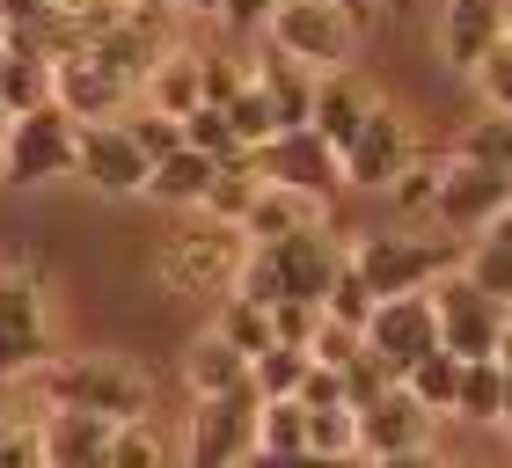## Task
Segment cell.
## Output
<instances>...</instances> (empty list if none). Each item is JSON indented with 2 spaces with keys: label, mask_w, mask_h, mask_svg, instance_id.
Listing matches in <instances>:
<instances>
[{
  "label": "cell",
  "mask_w": 512,
  "mask_h": 468,
  "mask_svg": "<svg viewBox=\"0 0 512 468\" xmlns=\"http://www.w3.org/2000/svg\"><path fill=\"white\" fill-rule=\"evenodd\" d=\"M37 388L52 395V410H96V417H147L161 381L125 351H52L37 366Z\"/></svg>",
  "instance_id": "cell-1"
},
{
  "label": "cell",
  "mask_w": 512,
  "mask_h": 468,
  "mask_svg": "<svg viewBox=\"0 0 512 468\" xmlns=\"http://www.w3.org/2000/svg\"><path fill=\"white\" fill-rule=\"evenodd\" d=\"M249 256V234L235 220H213V213H191L169 242H161V286L169 293H191V300H213L235 286Z\"/></svg>",
  "instance_id": "cell-2"
},
{
  "label": "cell",
  "mask_w": 512,
  "mask_h": 468,
  "mask_svg": "<svg viewBox=\"0 0 512 468\" xmlns=\"http://www.w3.org/2000/svg\"><path fill=\"white\" fill-rule=\"evenodd\" d=\"M74 117H66L52 96L15 110L8 117V139H0V183L15 191H44V183H66L74 176Z\"/></svg>",
  "instance_id": "cell-3"
},
{
  "label": "cell",
  "mask_w": 512,
  "mask_h": 468,
  "mask_svg": "<svg viewBox=\"0 0 512 468\" xmlns=\"http://www.w3.org/2000/svg\"><path fill=\"white\" fill-rule=\"evenodd\" d=\"M52 359V293L30 256H0V373H37Z\"/></svg>",
  "instance_id": "cell-4"
},
{
  "label": "cell",
  "mask_w": 512,
  "mask_h": 468,
  "mask_svg": "<svg viewBox=\"0 0 512 468\" xmlns=\"http://www.w3.org/2000/svg\"><path fill=\"white\" fill-rule=\"evenodd\" d=\"M439 425H447V417H432L403 381H395V388L374 395V403L352 410V454L359 461H425Z\"/></svg>",
  "instance_id": "cell-5"
},
{
  "label": "cell",
  "mask_w": 512,
  "mask_h": 468,
  "mask_svg": "<svg viewBox=\"0 0 512 468\" xmlns=\"http://www.w3.org/2000/svg\"><path fill=\"white\" fill-rule=\"evenodd\" d=\"M264 37H271V52L315 66V74L322 66H352V52H359V22L337 0H278L264 15Z\"/></svg>",
  "instance_id": "cell-6"
},
{
  "label": "cell",
  "mask_w": 512,
  "mask_h": 468,
  "mask_svg": "<svg viewBox=\"0 0 512 468\" xmlns=\"http://www.w3.org/2000/svg\"><path fill=\"white\" fill-rule=\"evenodd\" d=\"M432 315H439V344L454 359H498V330H505V300H491L469 271H439L432 278Z\"/></svg>",
  "instance_id": "cell-7"
},
{
  "label": "cell",
  "mask_w": 512,
  "mask_h": 468,
  "mask_svg": "<svg viewBox=\"0 0 512 468\" xmlns=\"http://www.w3.org/2000/svg\"><path fill=\"white\" fill-rule=\"evenodd\" d=\"M417 154V125L395 103H366V117H359V132L337 147V161H344V191H388L395 183V169Z\"/></svg>",
  "instance_id": "cell-8"
},
{
  "label": "cell",
  "mask_w": 512,
  "mask_h": 468,
  "mask_svg": "<svg viewBox=\"0 0 512 468\" xmlns=\"http://www.w3.org/2000/svg\"><path fill=\"white\" fill-rule=\"evenodd\" d=\"M344 256H352V271L374 286V300L417 293V286H432L439 271H454V242H417V234H359Z\"/></svg>",
  "instance_id": "cell-9"
},
{
  "label": "cell",
  "mask_w": 512,
  "mask_h": 468,
  "mask_svg": "<svg viewBox=\"0 0 512 468\" xmlns=\"http://www.w3.org/2000/svg\"><path fill=\"white\" fill-rule=\"evenodd\" d=\"M256 395L249 381L242 388H220V395H198L191 410V432H183V454H191L198 468H235L256 454Z\"/></svg>",
  "instance_id": "cell-10"
},
{
  "label": "cell",
  "mask_w": 512,
  "mask_h": 468,
  "mask_svg": "<svg viewBox=\"0 0 512 468\" xmlns=\"http://www.w3.org/2000/svg\"><path fill=\"white\" fill-rule=\"evenodd\" d=\"M249 161H256V176H264V183H293V191H308V198H322V205L344 191V161H337V147H330L315 125L271 132L264 147H249Z\"/></svg>",
  "instance_id": "cell-11"
},
{
  "label": "cell",
  "mask_w": 512,
  "mask_h": 468,
  "mask_svg": "<svg viewBox=\"0 0 512 468\" xmlns=\"http://www.w3.org/2000/svg\"><path fill=\"white\" fill-rule=\"evenodd\" d=\"M66 183H88V191H103V198H139L147 154L132 147V132L118 125V117H96V125L74 132V176Z\"/></svg>",
  "instance_id": "cell-12"
},
{
  "label": "cell",
  "mask_w": 512,
  "mask_h": 468,
  "mask_svg": "<svg viewBox=\"0 0 512 468\" xmlns=\"http://www.w3.org/2000/svg\"><path fill=\"white\" fill-rule=\"evenodd\" d=\"M366 351L374 359H388V373L403 381V366L410 359H425V351L439 344V315H432V293L417 286V293H388V300H374V315H366Z\"/></svg>",
  "instance_id": "cell-13"
},
{
  "label": "cell",
  "mask_w": 512,
  "mask_h": 468,
  "mask_svg": "<svg viewBox=\"0 0 512 468\" xmlns=\"http://www.w3.org/2000/svg\"><path fill=\"white\" fill-rule=\"evenodd\" d=\"M505 205H512V176L505 169H491V161H476V154H447L432 220H447V227H491Z\"/></svg>",
  "instance_id": "cell-14"
},
{
  "label": "cell",
  "mask_w": 512,
  "mask_h": 468,
  "mask_svg": "<svg viewBox=\"0 0 512 468\" xmlns=\"http://www.w3.org/2000/svg\"><path fill=\"white\" fill-rule=\"evenodd\" d=\"M256 249H264V264L278 278V300H322L344 264L330 227H300V234H278V242H256Z\"/></svg>",
  "instance_id": "cell-15"
},
{
  "label": "cell",
  "mask_w": 512,
  "mask_h": 468,
  "mask_svg": "<svg viewBox=\"0 0 512 468\" xmlns=\"http://www.w3.org/2000/svg\"><path fill=\"white\" fill-rule=\"evenodd\" d=\"M52 103L74 117V125H96V117H118V110L132 103V88L81 44V52H59V59H52Z\"/></svg>",
  "instance_id": "cell-16"
},
{
  "label": "cell",
  "mask_w": 512,
  "mask_h": 468,
  "mask_svg": "<svg viewBox=\"0 0 512 468\" xmlns=\"http://www.w3.org/2000/svg\"><path fill=\"white\" fill-rule=\"evenodd\" d=\"M110 432H118V417H96V410H44V461H52V468H103Z\"/></svg>",
  "instance_id": "cell-17"
},
{
  "label": "cell",
  "mask_w": 512,
  "mask_h": 468,
  "mask_svg": "<svg viewBox=\"0 0 512 468\" xmlns=\"http://www.w3.org/2000/svg\"><path fill=\"white\" fill-rule=\"evenodd\" d=\"M366 103H374V88H366L352 66H322V74H315V103H308V125L330 139V147H344V139L359 132Z\"/></svg>",
  "instance_id": "cell-18"
},
{
  "label": "cell",
  "mask_w": 512,
  "mask_h": 468,
  "mask_svg": "<svg viewBox=\"0 0 512 468\" xmlns=\"http://www.w3.org/2000/svg\"><path fill=\"white\" fill-rule=\"evenodd\" d=\"M322 213L330 205L308 198V191H293V183H256V198H249V213L235 220L249 242H278V234H300V227H322Z\"/></svg>",
  "instance_id": "cell-19"
},
{
  "label": "cell",
  "mask_w": 512,
  "mask_h": 468,
  "mask_svg": "<svg viewBox=\"0 0 512 468\" xmlns=\"http://www.w3.org/2000/svg\"><path fill=\"white\" fill-rule=\"evenodd\" d=\"M505 8H512V0H447V15H439V44H447V59L461 66V74H469V66L505 37Z\"/></svg>",
  "instance_id": "cell-20"
},
{
  "label": "cell",
  "mask_w": 512,
  "mask_h": 468,
  "mask_svg": "<svg viewBox=\"0 0 512 468\" xmlns=\"http://www.w3.org/2000/svg\"><path fill=\"white\" fill-rule=\"evenodd\" d=\"M205 183H213V154H198V147H169V154H161L154 169H147L139 198H154V205H176V213H198Z\"/></svg>",
  "instance_id": "cell-21"
},
{
  "label": "cell",
  "mask_w": 512,
  "mask_h": 468,
  "mask_svg": "<svg viewBox=\"0 0 512 468\" xmlns=\"http://www.w3.org/2000/svg\"><path fill=\"white\" fill-rule=\"evenodd\" d=\"M249 381V351H235L220 330H198L183 344V388L191 395H220V388H242Z\"/></svg>",
  "instance_id": "cell-22"
},
{
  "label": "cell",
  "mask_w": 512,
  "mask_h": 468,
  "mask_svg": "<svg viewBox=\"0 0 512 468\" xmlns=\"http://www.w3.org/2000/svg\"><path fill=\"white\" fill-rule=\"evenodd\" d=\"M249 461H308V403L300 395H264L256 403V454Z\"/></svg>",
  "instance_id": "cell-23"
},
{
  "label": "cell",
  "mask_w": 512,
  "mask_h": 468,
  "mask_svg": "<svg viewBox=\"0 0 512 468\" xmlns=\"http://www.w3.org/2000/svg\"><path fill=\"white\" fill-rule=\"evenodd\" d=\"M139 96H147L154 110H169V117H183L191 103H205L198 96V52H191V44H161V59H154V74L139 81Z\"/></svg>",
  "instance_id": "cell-24"
},
{
  "label": "cell",
  "mask_w": 512,
  "mask_h": 468,
  "mask_svg": "<svg viewBox=\"0 0 512 468\" xmlns=\"http://www.w3.org/2000/svg\"><path fill=\"white\" fill-rule=\"evenodd\" d=\"M256 88L271 96L278 132H286V125H308V103H315V66H300V59H286V52H271L264 66H256Z\"/></svg>",
  "instance_id": "cell-25"
},
{
  "label": "cell",
  "mask_w": 512,
  "mask_h": 468,
  "mask_svg": "<svg viewBox=\"0 0 512 468\" xmlns=\"http://www.w3.org/2000/svg\"><path fill=\"white\" fill-rule=\"evenodd\" d=\"M403 388L417 395V403H425L432 417H454V388H461V359L447 344H432L425 359H410L403 366Z\"/></svg>",
  "instance_id": "cell-26"
},
{
  "label": "cell",
  "mask_w": 512,
  "mask_h": 468,
  "mask_svg": "<svg viewBox=\"0 0 512 468\" xmlns=\"http://www.w3.org/2000/svg\"><path fill=\"white\" fill-rule=\"evenodd\" d=\"M256 161L249 154H227L213 161V183H205V198H198V213H213V220H242L249 213V198H256Z\"/></svg>",
  "instance_id": "cell-27"
},
{
  "label": "cell",
  "mask_w": 512,
  "mask_h": 468,
  "mask_svg": "<svg viewBox=\"0 0 512 468\" xmlns=\"http://www.w3.org/2000/svg\"><path fill=\"white\" fill-rule=\"evenodd\" d=\"M439 169H447V154H425V147H417L403 169H395L388 198H395V213H403V220H425L432 205H439Z\"/></svg>",
  "instance_id": "cell-28"
},
{
  "label": "cell",
  "mask_w": 512,
  "mask_h": 468,
  "mask_svg": "<svg viewBox=\"0 0 512 468\" xmlns=\"http://www.w3.org/2000/svg\"><path fill=\"white\" fill-rule=\"evenodd\" d=\"M498 395H505V366L498 359H461L454 417H469V425H498Z\"/></svg>",
  "instance_id": "cell-29"
},
{
  "label": "cell",
  "mask_w": 512,
  "mask_h": 468,
  "mask_svg": "<svg viewBox=\"0 0 512 468\" xmlns=\"http://www.w3.org/2000/svg\"><path fill=\"white\" fill-rule=\"evenodd\" d=\"M300 373H308V344L271 337L264 351H249V388H256V395H293Z\"/></svg>",
  "instance_id": "cell-30"
},
{
  "label": "cell",
  "mask_w": 512,
  "mask_h": 468,
  "mask_svg": "<svg viewBox=\"0 0 512 468\" xmlns=\"http://www.w3.org/2000/svg\"><path fill=\"white\" fill-rule=\"evenodd\" d=\"M213 330L235 351H264L271 344V308H264V300H242V293H220V322H213Z\"/></svg>",
  "instance_id": "cell-31"
},
{
  "label": "cell",
  "mask_w": 512,
  "mask_h": 468,
  "mask_svg": "<svg viewBox=\"0 0 512 468\" xmlns=\"http://www.w3.org/2000/svg\"><path fill=\"white\" fill-rule=\"evenodd\" d=\"M118 125L132 132V147L147 154V169H154V161L169 154V147H183V117H169V110H154V103H139V110H118Z\"/></svg>",
  "instance_id": "cell-32"
},
{
  "label": "cell",
  "mask_w": 512,
  "mask_h": 468,
  "mask_svg": "<svg viewBox=\"0 0 512 468\" xmlns=\"http://www.w3.org/2000/svg\"><path fill=\"white\" fill-rule=\"evenodd\" d=\"M322 315L330 322H344V330H366V315H374V286L352 271V256L337 264V278H330V293H322Z\"/></svg>",
  "instance_id": "cell-33"
},
{
  "label": "cell",
  "mask_w": 512,
  "mask_h": 468,
  "mask_svg": "<svg viewBox=\"0 0 512 468\" xmlns=\"http://www.w3.org/2000/svg\"><path fill=\"white\" fill-rule=\"evenodd\" d=\"M220 110H227V132H235L242 147H264V139L278 132V110H271V96H264V88H256V74H249V88H242V96H227Z\"/></svg>",
  "instance_id": "cell-34"
},
{
  "label": "cell",
  "mask_w": 512,
  "mask_h": 468,
  "mask_svg": "<svg viewBox=\"0 0 512 468\" xmlns=\"http://www.w3.org/2000/svg\"><path fill=\"white\" fill-rule=\"evenodd\" d=\"M454 154H476V161H491V169L512 176V110H483L476 125L454 139Z\"/></svg>",
  "instance_id": "cell-35"
},
{
  "label": "cell",
  "mask_w": 512,
  "mask_h": 468,
  "mask_svg": "<svg viewBox=\"0 0 512 468\" xmlns=\"http://www.w3.org/2000/svg\"><path fill=\"white\" fill-rule=\"evenodd\" d=\"M183 147H198V154H213V161L249 154L242 139L227 132V110H220V103H191V110H183Z\"/></svg>",
  "instance_id": "cell-36"
},
{
  "label": "cell",
  "mask_w": 512,
  "mask_h": 468,
  "mask_svg": "<svg viewBox=\"0 0 512 468\" xmlns=\"http://www.w3.org/2000/svg\"><path fill=\"white\" fill-rule=\"evenodd\" d=\"M352 454V403L308 410V461H344Z\"/></svg>",
  "instance_id": "cell-37"
},
{
  "label": "cell",
  "mask_w": 512,
  "mask_h": 468,
  "mask_svg": "<svg viewBox=\"0 0 512 468\" xmlns=\"http://www.w3.org/2000/svg\"><path fill=\"white\" fill-rule=\"evenodd\" d=\"M337 381H344V403H374L381 388H395V373H388V359H374V351H366V337H359V351L352 359H337Z\"/></svg>",
  "instance_id": "cell-38"
},
{
  "label": "cell",
  "mask_w": 512,
  "mask_h": 468,
  "mask_svg": "<svg viewBox=\"0 0 512 468\" xmlns=\"http://www.w3.org/2000/svg\"><path fill=\"white\" fill-rule=\"evenodd\" d=\"M249 74H256V66H249V59H235V52H198V96H205V103L242 96Z\"/></svg>",
  "instance_id": "cell-39"
},
{
  "label": "cell",
  "mask_w": 512,
  "mask_h": 468,
  "mask_svg": "<svg viewBox=\"0 0 512 468\" xmlns=\"http://www.w3.org/2000/svg\"><path fill=\"white\" fill-rule=\"evenodd\" d=\"M469 81H476V96L491 103V110H512V37H498L491 52L469 66Z\"/></svg>",
  "instance_id": "cell-40"
},
{
  "label": "cell",
  "mask_w": 512,
  "mask_h": 468,
  "mask_svg": "<svg viewBox=\"0 0 512 468\" xmlns=\"http://www.w3.org/2000/svg\"><path fill=\"white\" fill-rule=\"evenodd\" d=\"M461 271H469L491 300H505V308H512V242H476Z\"/></svg>",
  "instance_id": "cell-41"
},
{
  "label": "cell",
  "mask_w": 512,
  "mask_h": 468,
  "mask_svg": "<svg viewBox=\"0 0 512 468\" xmlns=\"http://www.w3.org/2000/svg\"><path fill=\"white\" fill-rule=\"evenodd\" d=\"M161 461V439L147 432V417H125L118 432H110V454H103V468H154Z\"/></svg>",
  "instance_id": "cell-42"
},
{
  "label": "cell",
  "mask_w": 512,
  "mask_h": 468,
  "mask_svg": "<svg viewBox=\"0 0 512 468\" xmlns=\"http://www.w3.org/2000/svg\"><path fill=\"white\" fill-rule=\"evenodd\" d=\"M315 330H322V300H271V337L308 344Z\"/></svg>",
  "instance_id": "cell-43"
},
{
  "label": "cell",
  "mask_w": 512,
  "mask_h": 468,
  "mask_svg": "<svg viewBox=\"0 0 512 468\" xmlns=\"http://www.w3.org/2000/svg\"><path fill=\"white\" fill-rule=\"evenodd\" d=\"M278 8V0H220V22H227V30H264V15Z\"/></svg>",
  "instance_id": "cell-44"
},
{
  "label": "cell",
  "mask_w": 512,
  "mask_h": 468,
  "mask_svg": "<svg viewBox=\"0 0 512 468\" xmlns=\"http://www.w3.org/2000/svg\"><path fill=\"white\" fill-rule=\"evenodd\" d=\"M498 432H512V366H505V395H498Z\"/></svg>",
  "instance_id": "cell-45"
},
{
  "label": "cell",
  "mask_w": 512,
  "mask_h": 468,
  "mask_svg": "<svg viewBox=\"0 0 512 468\" xmlns=\"http://www.w3.org/2000/svg\"><path fill=\"white\" fill-rule=\"evenodd\" d=\"M337 8H344V15H352V22H359V30H366V22H374V0H337Z\"/></svg>",
  "instance_id": "cell-46"
},
{
  "label": "cell",
  "mask_w": 512,
  "mask_h": 468,
  "mask_svg": "<svg viewBox=\"0 0 512 468\" xmlns=\"http://www.w3.org/2000/svg\"><path fill=\"white\" fill-rule=\"evenodd\" d=\"M169 8H183V15H213L220 0H169Z\"/></svg>",
  "instance_id": "cell-47"
},
{
  "label": "cell",
  "mask_w": 512,
  "mask_h": 468,
  "mask_svg": "<svg viewBox=\"0 0 512 468\" xmlns=\"http://www.w3.org/2000/svg\"><path fill=\"white\" fill-rule=\"evenodd\" d=\"M15 30V15H8V0H0V37H8Z\"/></svg>",
  "instance_id": "cell-48"
},
{
  "label": "cell",
  "mask_w": 512,
  "mask_h": 468,
  "mask_svg": "<svg viewBox=\"0 0 512 468\" xmlns=\"http://www.w3.org/2000/svg\"><path fill=\"white\" fill-rule=\"evenodd\" d=\"M374 8H395V15H403V8H417V0H374Z\"/></svg>",
  "instance_id": "cell-49"
},
{
  "label": "cell",
  "mask_w": 512,
  "mask_h": 468,
  "mask_svg": "<svg viewBox=\"0 0 512 468\" xmlns=\"http://www.w3.org/2000/svg\"><path fill=\"white\" fill-rule=\"evenodd\" d=\"M8 117H15V110H8V103H0V139H8Z\"/></svg>",
  "instance_id": "cell-50"
},
{
  "label": "cell",
  "mask_w": 512,
  "mask_h": 468,
  "mask_svg": "<svg viewBox=\"0 0 512 468\" xmlns=\"http://www.w3.org/2000/svg\"><path fill=\"white\" fill-rule=\"evenodd\" d=\"M0 74H8V37H0Z\"/></svg>",
  "instance_id": "cell-51"
},
{
  "label": "cell",
  "mask_w": 512,
  "mask_h": 468,
  "mask_svg": "<svg viewBox=\"0 0 512 468\" xmlns=\"http://www.w3.org/2000/svg\"><path fill=\"white\" fill-rule=\"evenodd\" d=\"M118 8H139V0H118Z\"/></svg>",
  "instance_id": "cell-52"
}]
</instances>
